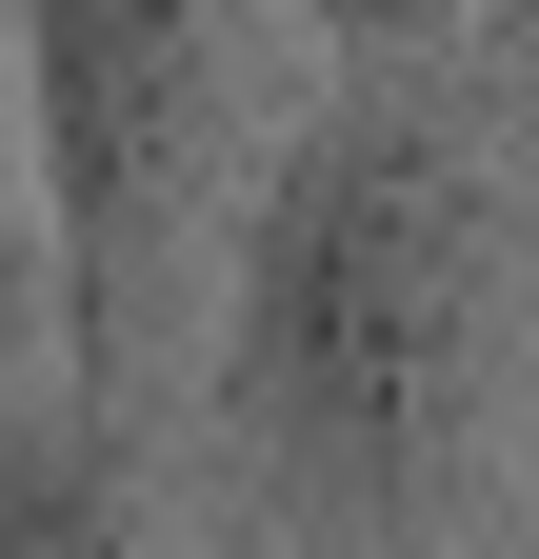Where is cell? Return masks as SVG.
<instances>
[{
  "label": "cell",
  "instance_id": "1",
  "mask_svg": "<svg viewBox=\"0 0 539 559\" xmlns=\"http://www.w3.org/2000/svg\"><path fill=\"white\" fill-rule=\"evenodd\" d=\"M519 340H539V221L480 100L399 60L260 140L220 221V419L320 559H459L519 440Z\"/></svg>",
  "mask_w": 539,
  "mask_h": 559
},
{
  "label": "cell",
  "instance_id": "2",
  "mask_svg": "<svg viewBox=\"0 0 539 559\" xmlns=\"http://www.w3.org/2000/svg\"><path fill=\"white\" fill-rule=\"evenodd\" d=\"M40 120V240H60V360L120 380L200 300L240 180H260V0H0Z\"/></svg>",
  "mask_w": 539,
  "mask_h": 559
},
{
  "label": "cell",
  "instance_id": "3",
  "mask_svg": "<svg viewBox=\"0 0 539 559\" xmlns=\"http://www.w3.org/2000/svg\"><path fill=\"white\" fill-rule=\"evenodd\" d=\"M0 559H160L141 539V479H120V440L81 400L0 419Z\"/></svg>",
  "mask_w": 539,
  "mask_h": 559
},
{
  "label": "cell",
  "instance_id": "4",
  "mask_svg": "<svg viewBox=\"0 0 539 559\" xmlns=\"http://www.w3.org/2000/svg\"><path fill=\"white\" fill-rule=\"evenodd\" d=\"M60 400V240H40V120H21V21H0V419Z\"/></svg>",
  "mask_w": 539,
  "mask_h": 559
},
{
  "label": "cell",
  "instance_id": "5",
  "mask_svg": "<svg viewBox=\"0 0 539 559\" xmlns=\"http://www.w3.org/2000/svg\"><path fill=\"white\" fill-rule=\"evenodd\" d=\"M459 21H480V0H300V40H340L360 81H399V60H440Z\"/></svg>",
  "mask_w": 539,
  "mask_h": 559
}]
</instances>
